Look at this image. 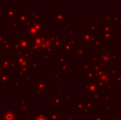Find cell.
Instances as JSON below:
<instances>
[{
	"label": "cell",
	"mask_w": 121,
	"mask_h": 120,
	"mask_svg": "<svg viewBox=\"0 0 121 120\" xmlns=\"http://www.w3.org/2000/svg\"><path fill=\"white\" fill-rule=\"evenodd\" d=\"M112 120H117V119H112Z\"/></svg>",
	"instance_id": "cell-1"
}]
</instances>
